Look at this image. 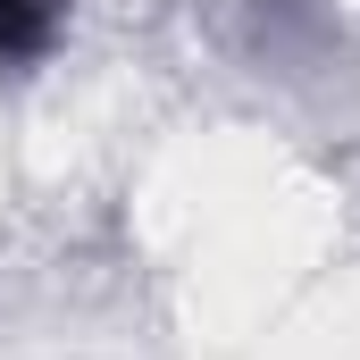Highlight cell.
Listing matches in <instances>:
<instances>
[{"mask_svg": "<svg viewBox=\"0 0 360 360\" xmlns=\"http://www.w3.org/2000/svg\"><path fill=\"white\" fill-rule=\"evenodd\" d=\"M68 8H76V0H0V76H34V68L59 51Z\"/></svg>", "mask_w": 360, "mask_h": 360, "instance_id": "1", "label": "cell"}]
</instances>
